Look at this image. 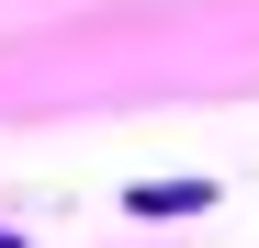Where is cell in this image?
Segmentation results:
<instances>
[{"instance_id": "7a4b0ae2", "label": "cell", "mask_w": 259, "mask_h": 248, "mask_svg": "<svg viewBox=\"0 0 259 248\" xmlns=\"http://www.w3.org/2000/svg\"><path fill=\"white\" fill-rule=\"evenodd\" d=\"M0 248H12V237H0Z\"/></svg>"}, {"instance_id": "6da1fadb", "label": "cell", "mask_w": 259, "mask_h": 248, "mask_svg": "<svg viewBox=\"0 0 259 248\" xmlns=\"http://www.w3.org/2000/svg\"><path fill=\"white\" fill-rule=\"evenodd\" d=\"M192 203H214V181H136V215H192Z\"/></svg>"}]
</instances>
